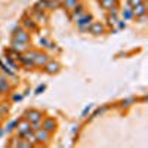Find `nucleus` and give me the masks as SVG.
<instances>
[{"label": "nucleus", "mask_w": 148, "mask_h": 148, "mask_svg": "<svg viewBox=\"0 0 148 148\" xmlns=\"http://www.w3.org/2000/svg\"><path fill=\"white\" fill-rule=\"evenodd\" d=\"M132 14H133V16H136V18H144L145 14H147V5L142 2L138 6L132 8Z\"/></svg>", "instance_id": "10"}, {"label": "nucleus", "mask_w": 148, "mask_h": 148, "mask_svg": "<svg viewBox=\"0 0 148 148\" xmlns=\"http://www.w3.org/2000/svg\"><path fill=\"white\" fill-rule=\"evenodd\" d=\"M107 110H108L107 107H102V108H98V110L95 111V113L92 114V117H99L101 114H104V113H105V111H107Z\"/></svg>", "instance_id": "27"}, {"label": "nucleus", "mask_w": 148, "mask_h": 148, "mask_svg": "<svg viewBox=\"0 0 148 148\" xmlns=\"http://www.w3.org/2000/svg\"><path fill=\"white\" fill-rule=\"evenodd\" d=\"M14 51L19 52V53H24L27 51V49H30V45L28 43H22V42H16V40H12V46H10Z\"/></svg>", "instance_id": "11"}, {"label": "nucleus", "mask_w": 148, "mask_h": 148, "mask_svg": "<svg viewBox=\"0 0 148 148\" xmlns=\"http://www.w3.org/2000/svg\"><path fill=\"white\" fill-rule=\"evenodd\" d=\"M83 14H84V6H83V5H77L76 8L71 10V19H73V21H77Z\"/></svg>", "instance_id": "13"}, {"label": "nucleus", "mask_w": 148, "mask_h": 148, "mask_svg": "<svg viewBox=\"0 0 148 148\" xmlns=\"http://www.w3.org/2000/svg\"><path fill=\"white\" fill-rule=\"evenodd\" d=\"M16 142H18V138H12V139H10V142H9V147L16 148Z\"/></svg>", "instance_id": "32"}, {"label": "nucleus", "mask_w": 148, "mask_h": 148, "mask_svg": "<svg viewBox=\"0 0 148 148\" xmlns=\"http://www.w3.org/2000/svg\"><path fill=\"white\" fill-rule=\"evenodd\" d=\"M34 9L36 10H46V9H49V0H39V2L36 3Z\"/></svg>", "instance_id": "19"}, {"label": "nucleus", "mask_w": 148, "mask_h": 148, "mask_svg": "<svg viewBox=\"0 0 148 148\" xmlns=\"http://www.w3.org/2000/svg\"><path fill=\"white\" fill-rule=\"evenodd\" d=\"M14 40L22 42V43H30V33L25 28H18L14 33Z\"/></svg>", "instance_id": "4"}, {"label": "nucleus", "mask_w": 148, "mask_h": 148, "mask_svg": "<svg viewBox=\"0 0 148 148\" xmlns=\"http://www.w3.org/2000/svg\"><path fill=\"white\" fill-rule=\"evenodd\" d=\"M3 135H5V132H3V129H0V138H2V136H3Z\"/></svg>", "instance_id": "35"}, {"label": "nucleus", "mask_w": 148, "mask_h": 148, "mask_svg": "<svg viewBox=\"0 0 148 148\" xmlns=\"http://www.w3.org/2000/svg\"><path fill=\"white\" fill-rule=\"evenodd\" d=\"M16 121H18V120H12V121H9V123H8V126L3 129V132H5V133H9V132H12V130H15Z\"/></svg>", "instance_id": "23"}, {"label": "nucleus", "mask_w": 148, "mask_h": 148, "mask_svg": "<svg viewBox=\"0 0 148 148\" xmlns=\"http://www.w3.org/2000/svg\"><path fill=\"white\" fill-rule=\"evenodd\" d=\"M92 21H93L92 15H90V14H86V12H84V14L76 21V24H77V27H79L80 31H88L89 27H90V24H92Z\"/></svg>", "instance_id": "1"}, {"label": "nucleus", "mask_w": 148, "mask_h": 148, "mask_svg": "<svg viewBox=\"0 0 148 148\" xmlns=\"http://www.w3.org/2000/svg\"><path fill=\"white\" fill-rule=\"evenodd\" d=\"M0 95H2V93H0Z\"/></svg>", "instance_id": "37"}, {"label": "nucleus", "mask_w": 148, "mask_h": 148, "mask_svg": "<svg viewBox=\"0 0 148 148\" xmlns=\"http://www.w3.org/2000/svg\"><path fill=\"white\" fill-rule=\"evenodd\" d=\"M43 71L46 74H49V76H53V74H58L61 71V64L58 62V61L55 59H49L47 62L43 65Z\"/></svg>", "instance_id": "2"}, {"label": "nucleus", "mask_w": 148, "mask_h": 148, "mask_svg": "<svg viewBox=\"0 0 148 148\" xmlns=\"http://www.w3.org/2000/svg\"><path fill=\"white\" fill-rule=\"evenodd\" d=\"M117 25H119V28H120V30H123V28H126V24L123 22V21H120V19H119V22H117Z\"/></svg>", "instance_id": "33"}, {"label": "nucleus", "mask_w": 148, "mask_h": 148, "mask_svg": "<svg viewBox=\"0 0 148 148\" xmlns=\"http://www.w3.org/2000/svg\"><path fill=\"white\" fill-rule=\"evenodd\" d=\"M18 61H19V62H21L24 67H28V68H30V67H33V62H31L30 59H27V58L24 56L22 53H21V56H19V59H18Z\"/></svg>", "instance_id": "24"}, {"label": "nucleus", "mask_w": 148, "mask_h": 148, "mask_svg": "<svg viewBox=\"0 0 148 148\" xmlns=\"http://www.w3.org/2000/svg\"><path fill=\"white\" fill-rule=\"evenodd\" d=\"M93 108V104H88L84 108H83V111H82V114H80V117L82 119H84V117H88V114L90 113V110Z\"/></svg>", "instance_id": "25"}, {"label": "nucleus", "mask_w": 148, "mask_h": 148, "mask_svg": "<svg viewBox=\"0 0 148 148\" xmlns=\"http://www.w3.org/2000/svg\"><path fill=\"white\" fill-rule=\"evenodd\" d=\"M36 10V9H34ZM36 22H46V19H47V16L43 14V10H36V15H34V18H33Z\"/></svg>", "instance_id": "18"}, {"label": "nucleus", "mask_w": 148, "mask_h": 148, "mask_svg": "<svg viewBox=\"0 0 148 148\" xmlns=\"http://www.w3.org/2000/svg\"><path fill=\"white\" fill-rule=\"evenodd\" d=\"M77 5H79V0H62V6L65 8V10H70V12Z\"/></svg>", "instance_id": "15"}, {"label": "nucleus", "mask_w": 148, "mask_h": 148, "mask_svg": "<svg viewBox=\"0 0 148 148\" xmlns=\"http://www.w3.org/2000/svg\"><path fill=\"white\" fill-rule=\"evenodd\" d=\"M49 61V55L46 52H36V56L33 59V67L43 68V65Z\"/></svg>", "instance_id": "5"}, {"label": "nucleus", "mask_w": 148, "mask_h": 148, "mask_svg": "<svg viewBox=\"0 0 148 148\" xmlns=\"http://www.w3.org/2000/svg\"><path fill=\"white\" fill-rule=\"evenodd\" d=\"M79 127H80V126H79V125H74V126H73V129H71V133H73V135H74V133H76V132H77V130H79Z\"/></svg>", "instance_id": "34"}, {"label": "nucleus", "mask_w": 148, "mask_h": 148, "mask_svg": "<svg viewBox=\"0 0 148 148\" xmlns=\"http://www.w3.org/2000/svg\"><path fill=\"white\" fill-rule=\"evenodd\" d=\"M88 31L92 36H101L105 31V25L102 22H99V21H92V24H90V27H89Z\"/></svg>", "instance_id": "9"}, {"label": "nucleus", "mask_w": 148, "mask_h": 148, "mask_svg": "<svg viewBox=\"0 0 148 148\" xmlns=\"http://www.w3.org/2000/svg\"><path fill=\"white\" fill-rule=\"evenodd\" d=\"M24 119H27L30 123H34V121H40L43 119V113L39 110H28L25 111V116H24Z\"/></svg>", "instance_id": "8"}, {"label": "nucleus", "mask_w": 148, "mask_h": 148, "mask_svg": "<svg viewBox=\"0 0 148 148\" xmlns=\"http://www.w3.org/2000/svg\"><path fill=\"white\" fill-rule=\"evenodd\" d=\"M34 135H36V142L37 144H46V142H49V139H51V133L46 132L42 127L34 130Z\"/></svg>", "instance_id": "7"}, {"label": "nucleus", "mask_w": 148, "mask_h": 148, "mask_svg": "<svg viewBox=\"0 0 148 148\" xmlns=\"http://www.w3.org/2000/svg\"><path fill=\"white\" fill-rule=\"evenodd\" d=\"M144 0H129V6L130 8H135V6H138L139 3H142Z\"/></svg>", "instance_id": "31"}, {"label": "nucleus", "mask_w": 148, "mask_h": 148, "mask_svg": "<svg viewBox=\"0 0 148 148\" xmlns=\"http://www.w3.org/2000/svg\"><path fill=\"white\" fill-rule=\"evenodd\" d=\"M45 89H46V84H42V86H39V88L34 90V93H36V95H40V93L45 92Z\"/></svg>", "instance_id": "30"}, {"label": "nucleus", "mask_w": 148, "mask_h": 148, "mask_svg": "<svg viewBox=\"0 0 148 148\" xmlns=\"http://www.w3.org/2000/svg\"><path fill=\"white\" fill-rule=\"evenodd\" d=\"M22 98H24V95H21V93H15V95H12V101H14V102H19Z\"/></svg>", "instance_id": "28"}, {"label": "nucleus", "mask_w": 148, "mask_h": 148, "mask_svg": "<svg viewBox=\"0 0 148 148\" xmlns=\"http://www.w3.org/2000/svg\"><path fill=\"white\" fill-rule=\"evenodd\" d=\"M99 5L102 9H111V8H114L117 6V0H99Z\"/></svg>", "instance_id": "14"}, {"label": "nucleus", "mask_w": 148, "mask_h": 148, "mask_svg": "<svg viewBox=\"0 0 148 148\" xmlns=\"http://www.w3.org/2000/svg\"><path fill=\"white\" fill-rule=\"evenodd\" d=\"M40 126H42V129H45L46 132L53 133V132L56 130L58 123H56V120L52 119V117H46V119H42V120H40Z\"/></svg>", "instance_id": "3"}, {"label": "nucleus", "mask_w": 148, "mask_h": 148, "mask_svg": "<svg viewBox=\"0 0 148 148\" xmlns=\"http://www.w3.org/2000/svg\"><path fill=\"white\" fill-rule=\"evenodd\" d=\"M9 90H10V88H9L6 79L5 77H0V93H8Z\"/></svg>", "instance_id": "21"}, {"label": "nucleus", "mask_w": 148, "mask_h": 148, "mask_svg": "<svg viewBox=\"0 0 148 148\" xmlns=\"http://www.w3.org/2000/svg\"><path fill=\"white\" fill-rule=\"evenodd\" d=\"M19 56H21V53L19 52H16V51H14V49H8V52H6V58H9V59H12V61H18L19 59Z\"/></svg>", "instance_id": "20"}, {"label": "nucleus", "mask_w": 148, "mask_h": 148, "mask_svg": "<svg viewBox=\"0 0 148 148\" xmlns=\"http://www.w3.org/2000/svg\"><path fill=\"white\" fill-rule=\"evenodd\" d=\"M2 120H3V114H2V113H0V121H2Z\"/></svg>", "instance_id": "36"}, {"label": "nucleus", "mask_w": 148, "mask_h": 148, "mask_svg": "<svg viewBox=\"0 0 148 148\" xmlns=\"http://www.w3.org/2000/svg\"><path fill=\"white\" fill-rule=\"evenodd\" d=\"M130 102H133L132 98H129V99H123V101L120 102V107H129V105H130Z\"/></svg>", "instance_id": "29"}, {"label": "nucleus", "mask_w": 148, "mask_h": 148, "mask_svg": "<svg viewBox=\"0 0 148 148\" xmlns=\"http://www.w3.org/2000/svg\"><path fill=\"white\" fill-rule=\"evenodd\" d=\"M15 130L18 133V136L22 138V135L25 133L27 130H30V121L27 119H21L16 121V126H15Z\"/></svg>", "instance_id": "6"}, {"label": "nucleus", "mask_w": 148, "mask_h": 148, "mask_svg": "<svg viewBox=\"0 0 148 148\" xmlns=\"http://www.w3.org/2000/svg\"><path fill=\"white\" fill-rule=\"evenodd\" d=\"M39 43H40V46H43V47H53V45L49 42L47 39H45V37H42V39H39Z\"/></svg>", "instance_id": "26"}, {"label": "nucleus", "mask_w": 148, "mask_h": 148, "mask_svg": "<svg viewBox=\"0 0 148 148\" xmlns=\"http://www.w3.org/2000/svg\"><path fill=\"white\" fill-rule=\"evenodd\" d=\"M22 138H24V139H27L31 145H36V144H37V142H36V135H34V132H33L31 129L24 133V135H22Z\"/></svg>", "instance_id": "16"}, {"label": "nucleus", "mask_w": 148, "mask_h": 148, "mask_svg": "<svg viewBox=\"0 0 148 148\" xmlns=\"http://www.w3.org/2000/svg\"><path fill=\"white\" fill-rule=\"evenodd\" d=\"M33 147L27 139H24V138H18V142H16V148H30Z\"/></svg>", "instance_id": "22"}, {"label": "nucleus", "mask_w": 148, "mask_h": 148, "mask_svg": "<svg viewBox=\"0 0 148 148\" xmlns=\"http://www.w3.org/2000/svg\"><path fill=\"white\" fill-rule=\"evenodd\" d=\"M120 15H121V18L125 19V21H130V19L133 18V14H132V8H126V9H123V10L120 12Z\"/></svg>", "instance_id": "17"}, {"label": "nucleus", "mask_w": 148, "mask_h": 148, "mask_svg": "<svg viewBox=\"0 0 148 148\" xmlns=\"http://www.w3.org/2000/svg\"><path fill=\"white\" fill-rule=\"evenodd\" d=\"M22 25H24V28H25V30L34 31V30L37 28V22H36L33 18H28V16H25V18L22 19Z\"/></svg>", "instance_id": "12"}]
</instances>
